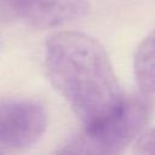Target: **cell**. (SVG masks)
I'll use <instances>...</instances> for the list:
<instances>
[{
    "instance_id": "cell-1",
    "label": "cell",
    "mask_w": 155,
    "mask_h": 155,
    "mask_svg": "<svg viewBox=\"0 0 155 155\" xmlns=\"http://www.w3.org/2000/svg\"><path fill=\"white\" fill-rule=\"evenodd\" d=\"M44 65L53 88L84 126L94 131L117 117L124 96L104 47L80 31H59L45 45Z\"/></svg>"
},
{
    "instance_id": "cell-2",
    "label": "cell",
    "mask_w": 155,
    "mask_h": 155,
    "mask_svg": "<svg viewBox=\"0 0 155 155\" xmlns=\"http://www.w3.org/2000/svg\"><path fill=\"white\" fill-rule=\"evenodd\" d=\"M149 117V103L140 97L127 98L122 113L94 131H81L58 150L59 154H117L140 130Z\"/></svg>"
},
{
    "instance_id": "cell-3",
    "label": "cell",
    "mask_w": 155,
    "mask_h": 155,
    "mask_svg": "<svg viewBox=\"0 0 155 155\" xmlns=\"http://www.w3.org/2000/svg\"><path fill=\"white\" fill-rule=\"evenodd\" d=\"M47 115L44 107L28 98L0 101V154L34 145L45 133Z\"/></svg>"
},
{
    "instance_id": "cell-4",
    "label": "cell",
    "mask_w": 155,
    "mask_h": 155,
    "mask_svg": "<svg viewBox=\"0 0 155 155\" xmlns=\"http://www.w3.org/2000/svg\"><path fill=\"white\" fill-rule=\"evenodd\" d=\"M88 10L87 0H0V18L35 29L61 27Z\"/></svg>"
},
{
    "instance_id": "cell-5",
    "label": "cell",
    "mask_w": 155,
    "mask_h": 155,
    "mask_svg": "<svg viewBox=\"0 0 155 155\" xmlns=\"http://www.w3.org/2000/svg\"><path fill=\"white\" fill-rule=\"evenodd\" d=\"M134 76L143 93H155V29L140 42L134 54Z\"/></svg>"
},
{
    "instance_id": "cell-6",
    "label": "cell",
    "mask_w": 155,
    "mask_h": 155,
    "mask_svg": "<svg viewBox=\"0 0 155 155\" xmlns=\"http://www.w3.org/2000/svg\"><path fill=\"white\" fill-rule=\"evenodd\" d=\"M133 151L136 154L155 155V128L148 130L137 137Z\"/></svg>"
}]
</instances>
